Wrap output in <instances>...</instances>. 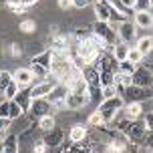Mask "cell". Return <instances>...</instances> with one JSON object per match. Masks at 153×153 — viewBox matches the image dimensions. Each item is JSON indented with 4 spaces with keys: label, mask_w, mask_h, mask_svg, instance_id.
<instances>
[{
    "label": "cell",
    "mask_w": 153,
    "mask_h": 153,
    "mask_svg": "<svg viewBox=\"0 0 153 153\" xmlns=\"http://www.w3.org/2000/svg\"><path fill=\"white\" fill-rule=\"evenodd\" d=\"M89 4H91V0H73V8H76V10L89 6Z\"/></svg>",
    "instance_id": "d590c367"
},
{
    "label": "cell",
    "mask_w": 153,
    "mask_h": 153,
    "mask_svg": "<svg viewBox=\"0 0 153 153\" xmlns=\"http://www.w3.org/2000/svg\"><path fill=\"white\" fill-rule=\"evenodd\" d=\"M95 18L99 22H111V8H109L107 0L95 2Z\"/></svg>",
    "instance_id": "5bb4252c"
},
{
    "label": "cell",
    "mask_w": 153,
    "mask_h": 153,
    "mask_svg": "<svg viewBox=\"0 0 153 153\" xmlns=\"http://www.w3.org/2000/svg\"><path fill=\"white\" fill-rule=\"evenodd\" d=\"M89 123H91L93 127H105V125H107L105 119H103V115H101L99 111H95V113L89 115Z\"/></svg>",
    "instance_id": "4316f807"
},
{
    "label": "cell",
    "mask_w": 153,
    "mask_h": 153,
    "mask_svg": "<svg viewBox=\"0 0 153 153\" xmlns=\"http://www.w3.org/2000/svg\"><path fill=\"white\" fill-rule=\"evenodd\" d=\"M14 101L20 105V107H22V111H28V109H30V103H32V101H30V91H26V93L20 91L14 97Z\"/></svg>",
    "instance_id": "7402d4cb"
},
{
    "label": "cell",
    "mask_w": 153,
    "mask_h": 153,
    "mask_svg": "<svg viewBox=\"0 0 153 153\" xmlns=\"http://www.w3.org/2000/svg\"><path fill=\"white\" fill-rule=\"evenodd\" d=\"M6 2H8V0H0V4H6Z\"/></svg>",
    "instance_id": "7bdbcfd3"
},
{
    "label": "cell",
    "mask_w": 153,
    "mask_h": 153,
    "mask_svg": "<svg viewBox=\"0 0 153 153\" xmlns=\"http://www.w3.org/2000/svg\"><path fill=\"white\" fill-rule=\"evenodd\" d=\"M149 4H151V8H153V0H149Z\"/></svg>",
    "instance_id": "ee69618b"
},
{
    "label": "cell",
    "mask_w": 153,
    "mask_h": 153,
    "mask_svg": "<svg viewBox=\"0 0 153 153\" xmlns=\"http://www.w3.org/2000/svg\"><path fill=\"white\" fill-rule=\"evenodd\" d=\"M129 48H131V46L127 45V42H115L113 48H111V54H113V59L117 62H123V61H127Z\"/></svg>",
    "instance_id": "2e32d148"
},
{
    "label": "cell",
    "mask_w": 153,
    "mask_h": 153,
    "mask_svg": "<svg viewBox=\"0 0 153 153\" xmlns=\"http://www.w3.org/2000/svg\"><path fill=\"white\" fill-rule=\"evenodd\" d=\"M8 127H10V119H2V117H0V133L8 131Z\"/></svg>",
    "instance_id": "f35d334b"
},
{
    "label": "cell",
    "mask_w": 153,
    "mask_h": 153,
    "mask_svg": "<svg viewBox=\"0 0 153 153\" xmlns=\"http://www.w3.org/2000/svg\"><path fill=\"white\" fill-rule=\"evenodd\" d=\"M59 8H61V10H69V8H73V0H59Z\"/></svg>",
    "instance_id": "74e56055"
},
{
    "label": "cell",
    "mask_w": 153,
    "mask_h": 153,
    "mask_svg": "<svg viewBox=\"0 0 153 153\" xmlns=\"http://www.w3.org/2000/svg\"><path fill=\"white\" fill-rule=\"evenodd\" d=\"M149 8H151L149 0H137L135 2V12H139V10H149Z\"/></svg>",
    "instance_id": "836d02e7"
},
{
    "label": "cell",
    "mask_w": 153,
    "mask_h": 153,
    "mask_svg": "<svg viewBox=\"0 0 153 153\" xmlns=\"http://www.w3.org/2000/svg\"><path fill=\"white\" fill-rule=\"evenodd\" d=\"M117 131L121 133L123 137L127 139V141H141V139L145 137V131H147V127H145V123L141 121H129V119H123L119 125H117Z\"/></svg>",
    "instance_id": "6da1fadb"
},
{
    "label": "cell",
    "mask_w": 153,
    "mask_h": 153,
    "mask_svg": "<svg viewBox=\"0 0 153 153\" xmlns=\"http://www.w3.org/2000/svg\"><path fill=\"white\" fill-rule=\"evenodd\" d=\"M18 93H20V87H18V85L12 81V83L6 87V91L2 93V95H4V99H6V101H14V97L18 95Z\"/></svg>",
    "instance_id": "603a6c76"
},
{
    "label": "cell",
    "mask_w": 153,
    "mask_h": 153,
    "mask_svg": "<svg viewBox=\"0 0 153 153\" xmlns=\"http://www.w3.org/2000/svg\"><path fill=\"white\" fill-rule=\"evenodd\" d=\"M121 95H123V101H127V103H143L147 97H153V93L145 91L141 87H135V85H131L129 89H125Z\"/></svg>",
    "instance_id": "5b68a950"
},
{
    "label": "cell",
    "mask_w": 153,
    "mask_h": 153,
    "mask_svg": "<svg viewBox=\"0 0 153 153\" xmlns=\"http://www.w3.org/2000/svg\"><path fill=\"white\" fill-rule=\"evenodd\" d=\"M10 53H12V56H20L22 51H20V46H18V45H12V46H10Z\"/></svg>",
    "instance_id": "ab89813d"
},
{
    "label": "cell",
    "mask_w": 153,
    "mask_h": 153,
    "mask_svg": "<svg viewBox=\"0 0 153 153\" xmlns=\"http://www.w3.org/2000/svg\"><path fill=\"white\" fill-rule=\"evenodd\" d=\"M2 145H4L2 153H18V137H16V135H8V137L2 141Z\"/></svg>",
    "instance_id": "ffe728a7"
},
{
    "label": "cell",
    "mask_w": 153,
    "mask_h": 153,
    "mask_svg": "<svg viewBox=\"0 0 153 153\" xmlns=\"http://www.w3.org/2000/svg\"><path fill=\"white\" fill-rule=\"evenodd\" d=\"M62 139H65V131H61V129H56V127H54L53 131H48V133H46L45 143L48 147H59L62 143Z\"/></svg>",
    "instance_id": "e0dca14e"
},
{
    "label": "cell",
    "mask_w": 153,
    "mask_h": 153,
    "mask_svg": "<svg viewBox=\"0 0 153 153\" xmlns=\"http://www.w3.org/2000/svg\"><path fill=\"white\" fill-rule=\"evenodd\" d=\"M69 139H71V143H83V141H87V127H83V125L71 127Z\"/></svg>",
    "instance_id": "ac0fdd59"
},
{
    "label": "cell",
    "mask_w": 153,
    "mask_h": 153,
    "mask_svg": "<svg viewBox=\"0 0 153 153\" xmlns=\"http://www.w3.org/2000/svg\"><path fill=\"white\" fill-rule=\"evenodd\" d=\"M89 101H91L89 95H75V93H69L67 99H65V107L67 109H83V107H87Z\"/></svg>",
    "instance_id": "7c38bea8"
},
{
    "label": "cell",
    "mask_w": 153,
    "mask_h": 153,
    "mask_svg": "<svg viewBox=\"0 0 153 153\" xmlns=\"http://www.w3.org/2000/svg\"><path fill=\"white\" fill-rule=\"evenodd\" d=\"M46 151H48V145L45 143V139H36L32 145V153H46Z\"/></svg>",
    "instance_id": "1f68e13d"
},
{
    "label": "cell",
    "mask_w": 153,
    "mask_h": 153,
    "mask_svg": "<svg viewBox=\"0 0 153 153\" xmlns=\"http://www.w3.org/2000/svg\"><path fill=\"white\" fill-rule=\"evenodd\" d=\"M56 83H53V81H42V83H38L32 87V91H30V101L34 99H46L48 97V93L53 91V87Z\"/></svg>",
    "instance_id": "30bf717a"
},
{
    "label": "cell",
    "mask_w": 153,
    "mask_h": 153,
    "mask_svg": "<svg viewBox=\"0 0 153 153\" xmlns=\"http://www.w3.org/2000/svg\"><path fill=\"white\" fill-rule=\"evenodd\" d=\"M22 113H24L22 107H20L16 101H10V115H8V119H10V121H14V119H18Z\"/></svg>",
    "instance_id": "83f0119b"
},
{
    "label": "cell",
    "mask_w": 153,
    "mask_h": 153,
    "mask_svg": "<svg viewBox=\"0 0 153 153\" xmlns=\"http://www.w3.org/2000/svg\"><path fill=\"white\" fill-rule=\"evenodd\" d=\"M143 59H145V56L139 53L135 46H131V48H129V54H127V61H129V62H133V65L137 67V65H139L141 61H143Z\"/></svg>",
    "instance_id": "cb8c5ba5"
},
{
    "label": "cell",
    "mask_w": 153,
    "mask_h": 153,
    "mask_svg": "<svg viewBox=\"0 0 153 153\" xmlns=\"http://www.w3.org/2000/svg\"><path fill=\"white\" fill-rule=\"evenodd\" d=\"M93 32L99 34L101 38H105L111 46L115 45V42H113V40H115V30H113V26H111V22H99V20H97L95 26H93Z\"/></svg>",
    "instance_id": "52a82bcc"
},
{
    "label": "cell",
    "mask_w": 153,
    "mask_h": 153,
    "mask_svg": "<svg viewBox=\"0 0 153 153\" xmlns=\"http://www.w3.org/2000/svg\"><path fill=\"white\" fill-rule=\"evenodd\" d=\"M123 113H125V119L139 121L143 117V113H145V103H127L123 107Z\"/></svg>",
    "instance_id": "ba28073f"
},
{
    "label": "cell",
    "mask_w": 153,
    "mask_h": 153,
    "mask_svg": "<svg viewBox=\"0 0 153 153\" xmlns=\"http://www.w3.org/2000/svg\"><path fill=\"white\" fill-rule=\"evenodd\" d=\"M30 115H34V117H45V115H51V103L46 99H34L30 103Z\"/></svg>",
    "instance_id": "4fadbf2b"
},
{
    "label": "cell",
    "mask_w": 153,
    "mask_h": 153,
    "mask_svg": "<svg viewBox=\"0 0 153 153\" xmlns=\"http://www.w3.org/2000/svg\"><path fill=\"white\" fill-rule=\"evenodd\" d=\"M8 115H10V101H2L0 103V117L2 119H8Z\"/></svg>",
    "instance_id": "d6a6232c"
},
{
    "label": "cell",
    "mask_w": 153,
    "mask_h": 153,
    "mask_svg": "<svg viewBox=\"0 0 153 153\" xmlns=\"http://www.w3.org/2000/svg\"><path fill=\"white\" fill-rule=\"evenodd\" d=\"M20 30L26 32V34H30V32L36 30V22H34V20H22V22H20Z\"/></svg>",
    "instance_id": "4dcf8cb0"
},
{
    "label": "cell",
    "mask_w": 153,
    "mask_h": 153,
    "mask_svg": "<svg viewBox=\"0 0 153 153\" xmlns=\"http://www.w3.org/2000/svg\"><path fill=\"white\" fill-rule=\"evenodd\" d=\"M12 83V73L8 71H0V93L6 91V87Z\"/></svg>",
    "instance_id": "d4e9b609"
},
{
    "label": "cell",
    "mask_w": 153,
    "mask_h": 153,
    "mask_svg": "<svg viewBox=\"0 0 153 153\" xmlns=\"http://www.w3.org/2000/svg\"><path fill=\"white\" fill-rule=\"evenodd\" d=\"M135 65L133 62H129V61H123V62H117V71L119 73H125V75H133L135 73Z\"/></svg>",
    "instance_id": "484cf974"
},
{
    "label": "cell",
    "mask_w": 153,
    "mask_h": 153,
    "mask_svg": "<svg viewBox=\"0 0 153 153\" xmlns=\"http://www.w3.org/2000/svg\"><path fill=\"white\" fill-rule=\"evenodd\" d=\"M133 79V85L135 87H141V89H151L153 87V71L145 69V67H137L135 73L131 75Z\"/></svg>",
    "instance_id": "277c9868"
},
{
    "label": "cell",
    "mask_w": 153,
    "mask_h": 153,
    "mask_svg": "<svg viewBox=\"0 0 153 153\" xmlns=\"http://www.w3.org/2000/svg\"><path fill=\"white\" fill-rule=\"evenodd\" d=\"M101 95H103V99H111L115 95H119V91L115 85H105V87H101Z\"/></svg>",
    "instance_id": "f1b7e54d"
},
{
    "label": "cell",
    "mask_w": 153,
    "mask_h": 153,
    "mask_svg": "<svg viewBox=\"0 0 153 153\" xmlns=\"http://www.w3.org/2000/svg\"><path fill=\"white\" fill-rule=\"evenodd\" d=\"M135 48H137L143 56H145V54H149L153 51V36H141V38H137Z\"/></svg>",
    "instance_id": "d6986e66"
},
{
    "label": "cell",
    "mask_w": 153,
    "mask_h": 153,
    "mask_svg": "<svg viewBox=\"0 0 153 153\" xmlns=\"http://www.w3.org/2000/svg\"><path fill=\"white\" fill-rule=\"evenodd\" d=\"M117 36L121 38V42H133L137 38V26L129 20H123V22L117 24Z\"/></svg>",
    "instance_id": "8992f818"
},
{
    "label": "cell",
    "mask_w": 153,
    "mask_h": 153,
    "mask_svg": "<svg viewBox=\"0 0 153 153\" xmlns=\"http://www.w3.org/2000/svg\"><path fill=\"white\" fill-rule=\"evenodd\" d=\"M18 2H20V4H22L24 8H28V6H34L38 0H18Z\"/></svg>",
    "instance_id": "60d3db41"
},
{
    "label": "cell",
    "mask_w": 153,
    "mask_h": 153,
    "mask_svg": "<svg viewBox=\"0 0 153 153\" xmlns=\"http://www.w3.org/2000/svg\"><path fill=\"white\" fill-rule=\"evenodd\" d=\"M69 85L65 83H56L53 87V91L48 93V97H46V101L51 103V107L54 109H62L65 107V99H67V95H69Z\"/></svg>",
    "instance_id": "3957f363"
},
{
    "label": "cell",
    "mask_w": 153,
    "mask_h": 153,
    "mask_svg": "<svg viewBox=\"0 0 153 153\" xmlns=\"http://www.w3.org/2000/svg\"><path fill=\"white\" fill-rule=\"evenodd\" d=\"M34 79H36V76L32 75L30 69H16L14 73H12V81H14L18 87H28V85H32Z\"/></svg>",
    "instance_id": "8fae6325"
},
{
    "label": "cell",
    "mask_w": 153,
    "mask_h": 153,
    "mask_svg": "<svg viewBox=\"0 0 153 153\" xmlns=\"http://www.w3.org/2000/svg\"><path fill=\"white\" fill-rule=\"evenodd\" d=\"M133 24L137 28H153V14L149 10H139V12H135Z\"/></svg>",
    "instance_id": "9a60e30c"
},
{
    "label": "cell",
    "mask_w": 153,
    "mask_h": 153,
    "mask_svg": "<svg viewBox=\"0 0 153 153\" xmlns=\"http://www.w3.org/2000/svg\"><path fill=\"white\" fill-rule=\"evenodd\" d=\"M6 6H8V10H10L12 14H22V12H24V6L18 2V0H8Z\"/></svg>",
    "instance_id": "f546056e"
},
{
    "label": "cell",
    "mask_w": 153,
    "mask_h": 153,
    "mask_svg": "<svg viewBox=\"0 0 153 153\" xmlns=\"http://www.w3.org/2000/svg\"><path fill=\"white\" fill-rule=\"evenodd\" d=\"M2 149H4V145H2V141H0V153H2Z\"/></svg>",
    "instance_id": "b9f144b4"
},
{
    "label": "cell",
    "mask_w": 153,
    "mask_h": 153,
    "mask_svg": "<svg viewBox=\"0 0 153 153\" xmlns=\"http://www.w3.org/2000/svg\"><path fill=\"white\" fill-rule=\"evenodd\" d=\"M123 107H125L123 97H121V95H115V97H111V99H103V101H101V105H99V109H97V111L103 115L105 123L109 125V123H113V117L119 113Z\"/></svg>",
    "instance_id": "7a4b0ae2"
},
{
    "label": "cell",
    "mask_w": 153,
    "mask_h": 153,
    "mask_svg": "<svg viewBox=\"0 0 153 153\" xmlns=\"http://www.w3.org/2000/svg\"><path fill=\"white\" fill-rule=\"evenodd\" d=\"M38 127L48 133V131H53L54 127H56V121H54L53 115H45V117H40V119H38Z\"/></svg>",
    "instance_id": "44dd1931"
},
{
    "label": "cell",
    "mask_w": 153,
    "mask_h": 153,
    "mask_svg": "<svg viewBox=\"0 0 153 153\" xmlns=\"http://www.w3.org/2000/svg\"><path fill=\"white\" fill-rule=\"evenodd\" d=\"M143 141H145L147 147H151V149H153V129H147V131H145V137H143Z\"/></svg>",
    "instance_id": "e575fe53"
},
{
    "label": "cell",
    "mask_w": 153,
    "mask_h": 153,
    "mask_svg": "<svg viewBox=\"0 0 153 153\" xmlns=\"http://www.w3.org/2000/svg\"><path fill=\"white\" fill-rule=\"evenodd\" d=\"M53 61H54L53 51H42V53H38L34 59H30V65H34V67H40V69H45V71H51V67H53Z\"/></svg>",
    "instance_id": "9c48e42d"
},
{
    "label": "cell",
    "mask_w": 153,
    "mask_h": 153,
    "mask_svg": "<svg viewBox=\"0 0 153 153\" xmlns=\"http://www.w3.org/2000/svg\"><path fill=\"white\" fill-rule=\"evenodd\" d=\"M121 2V6H125L127 10H135V2L137 0H119Z\"/></svg>",
    "instance_id": "8d00e7d4"
}]
</instances>
